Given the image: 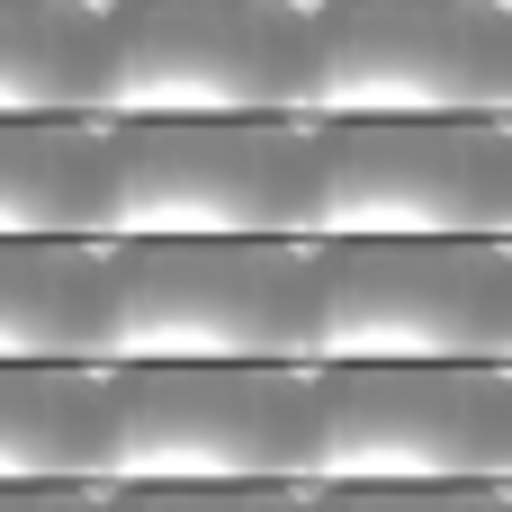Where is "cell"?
I'll list each match as a JSON object with an SVG mask.
<instances>
[{
	"instance_id": "1",
	"label": "cell",
	"mask_w": 512,
	"mask_h": 512,
	"mask_svg": "<svg viewBox=\"0 0 512 512\" xmlns=\"http://www.w3.org/2000/svg\"><path fill=\"white\" fill-rule=\"evenodd\" d=\"M306 126L512 117V0H297Z\"/></svg>"
},
{
	"instance_id": "2",
	"label": "cell",
	"mask_w": 512,
	"mask_h": 512,
	"mask_svg": "<svg viewBox=\"0 0 512 512\" xmlns=\"http://www.w3.org/2000/svg\"><path fill=\"white\" fill-rule=\"evenodd\" d=\"M99 369L234 360L306 369L315 279L306 243H99Z\"/></svg>"
},
{
	"instance_id": "3",
	"label": "cell",
	"mask_w": 512,
	"mask_h": 512,
	"mask_svg": "<svg viewBox=\"0 0 512 512\" xmlns=\"http://www.w3.org/2000/svg\"><path fill=\"white\" fill-rule=\"evenodd\" d=\"M306 369H512V243H306Z\"/></svg>"
},
{
	"instance_id": "4",
	"label": "cell",
	"mask_w": 512,
	"mask_h": 512,
	"mask_svg": "<svg viewBox=\"0 0 512 512\" xmlns=\"http://www.w3.org/2000/svg\"><path fill=\"white\" fill-rule=\"evenodd\" d=\"M297 0H99V126H243L297 117Z\"/></svg>"
},
{
	"instance_id": "5",
	"label": "cell",
	"mask_w": 512,
	"mask_h": 512,
	"mask_svg": "<svg viewBox=\"0 0 512 512\" xmlns=\"http://www.w3.org/2000/svg\"><path fill=\"white\" fill-rule=\"evenodd\" d=\"M306 369L135 360L99 369L90 486H297Z\"/></svg>"
},
{
	"instance_id": "6",
	"label": "cell",
	"mask_w": 512,
	"mask_h": 512,
	"mask_svg": "<svg viewBox=\"0 0 512 512\" xmlns=\"http://www.w3.org/2000/svg\"><path fill=\"white\" fill-rule=\"evenodd\" d=\"M315 126H108V225L99 243H306Z\"/></svg>"
},
{
	"instance_id": "7",
	"label": "cell",
	"mask_w": 512,
	"mask_h": 512,
	"mask_svg": "<svg viewBox=\"0 0 512 512\" xmlns=\"http://www.w3.org/2000/svg\"><path fill=\"white\" fill-rule=\"evenodd\" d=\"M297 486H512V369H306Z\"/></svg>"
},
{
	"instance_id": "8",
	"label": "cell",
	"mask_w": 512,
	"mask_h": 512,
	"mask_svg": "<svg viewBox=\"0 0 512 512\" xmlns=\"http://www.w3.org/2000/svg\"><path fill=\"white\" fill-rule=\"evenodd\" d=\"M306 243H512V117L315 126Z\"/></svg>"
},
{
	"instance_id": "9",
	"label": "cell",
	"mask_w": 512,
	"mask_h": 512,
	"mask_svg": "<svg viewBox=\"0 0 512 512\" xmlns=\"http://www.w3.org/2000/svg\"><path fill=\"white\" fill-rule=\"evenodd\" d=\"M108 225V126L18 117L0 126V243H99Z\"/></svg>"
},
{
	"instance_id": "10",
	"label": "cell",
	"mask_w": 512,
	"mask_h": 512,
	"mask_svg": "<svg viewBox=\"0 0 512 512\" xmlns=\"http://www.w3.org/2000/svg\"><path fill=\"white\" fill-rule=\"evenodd\" d=\"M99 243H0V360L99 369Z\"/></svg>"
},
{
	"instance_id": "11",
	"label": "cell",
	"mask_w": 512,
	"mask_h": 512,
	"mask_svg": "<svg viewBox=\"0 0 512 512\" xmlns=\"http://www.w3.org/2000/svg\"><path fill=\"white\" fill-rule=\"evenodd\" d=\"M90 450H99V369L0 360V486H90Z\"/></svg>"
},
{
	"instance_id": "12",
	"label": "cell",
	"mask_w": 512,
	"mask_h": 512,
	"mask_svg": "<svg viewBox=\"0 0 512 512\" xmlns=\"http://www.w3.org/2000/svg\"><path fill=\"white\" fill-rule=\"evenodd\" d=\"M99 0H0V126L90 117Z\"/></svg>"
},
{
	"instance_id": "13",
	"label": "cell",
	"mask_w": 512,
	"mask_h": 512,
	"mask_svg": "<svg viewBox=\"0 0 512 512\" xmlns=\"http://www.w3.org/2000/svg\"><path fill=\"white\" fill-rule=\"evenodd\" d=\"M306 512H512V486H306Z\"/></svg>"
},
{
	"instance_id": "14",
	"label": "cell",
	"mask_w": 512,
	"mask_h": 512,
	"mask_svg": "<svg viewBox=\"0 0 512 512\" xmlns=\"http://www.w3.org/2000/svg\"><path fill=\"white\" fill-rule=\"evenodd\" d=\"M108 512H306V486H108Z\"/></svg>"
},
{
	"instance_id": "15",
	"label": "cell",
	"mask_w": 512,
	"mask_h": 512,
	"mask_svg": "<svg viewBox=\"0 0 512 512\" xmlns=\"http://www.w3.org/2000/svg\"><path fill=\"white\" fill-rule=\"evenodd\" d=\"M0 512H108V486H0Z\"/></svg>"
}]
</instances>
